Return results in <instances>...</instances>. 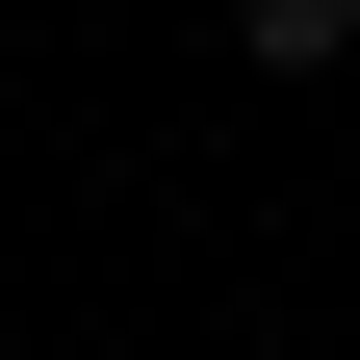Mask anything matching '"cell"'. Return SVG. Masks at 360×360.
Wrapping results in <instances>:
<instances>
[{"instance_id":"1","label":"cell","mask_w":360,"mask_h":360,"mask_svg":"<svg viewBox=\"0 0 360 360\" xmlns=\"http://www.w3.org/2000/svg\"><path fill=\"white\" fill-rule=\"evenodd\" d=\"M360 52V0H232V77H335Z\"/></svg>"}]
</instances>
